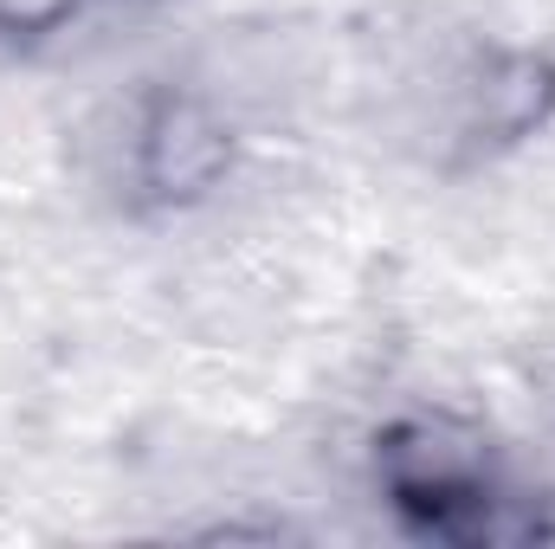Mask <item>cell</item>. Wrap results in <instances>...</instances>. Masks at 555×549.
Listing matches in <instances>:
<instances>
[{
  "label": "cell",
  "mask_w": 555,
  "mask_h": 549,
  "mask_svg": "<svg viewBox=\"0 0 555 549\" xmlns=\"http://www.w3.org/2000/svg\"><path fill=\"white\" fill-rule=\"evenodd\" d=\"M240 162L233 117L201 85H149L124 104L117 130V188L130 207H194L214 188H227Z\"/></svg>",
  "instance_id": "6da1fadb"
},
{
  "label": "cell",
  "mask_w": 555,
  "mask_h": 549,
  "mask_svg": "<svg viewBox=\"0 0 555 549\" xmlns=\"http://www.w3.org/2000/svg\"><path fill=\"white\" fill-rule=\"evenodd\" d=\"M382 491L408 518V531L439 544H478L498 537L504 491L491 478V459L472 433L446 420H408L382 439Z\"/></svg>",
  "instance_id": "7a4b0ae2"
},
{
  "label": "cell",
  "mask_w": 555,
  "mask_h": 549,
  "mask_svg": "<svg viewBox=\"0 0 555 549\" xmlns=\"http://www.w3.org/2000/svg\"><path fill=\"white\" fill-rule=\"evenodd\" d=\"M555 111V65L543 52H498L465 98L459 137L472 142H517L530 130H543Z\"/></svg>",
  "instance_id": "3957f363"
},
{
  "label": "cell",
  "mask_w": 555,
  "mask_h": 549,
  "mask_svg": "<svg viewBox=\"0 0 555 549\" xmlns=\"http://www.w3.org/2000/svg\"><path fill=\"white\" fill-rule=\"evenodd\" d=\"M85 0H0V39L7 46H39L78 20Z\"/></svg>",
  "instance_id": "277c9868"
}]
</instances>
